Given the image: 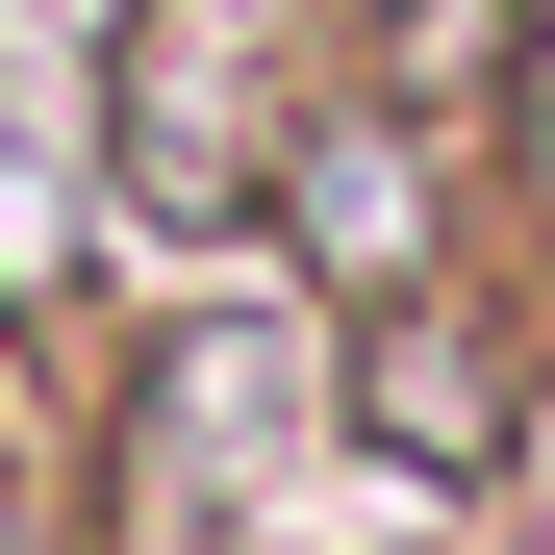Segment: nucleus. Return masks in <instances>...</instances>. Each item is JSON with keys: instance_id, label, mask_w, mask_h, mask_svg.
<instances>
[{"instance_id": "nucleus-1", "label": "nucleus", "mask_w": 555, "mask_h": 555, "mask_svg": "<svg viewBox=\"0 0 555 555\" xmlns=\"http://www.w3.org/2000/svg\"><path fill=\"white\" fill-rule=\"evenodd\" d=\"M530 127H555V51H530Z\"/></svg>"}]
</instances>
